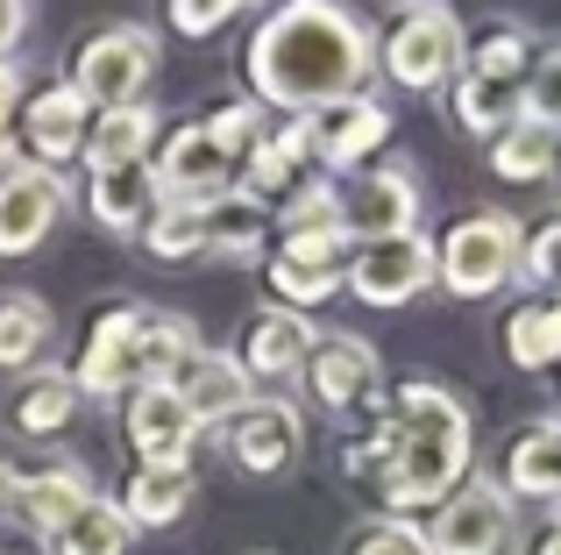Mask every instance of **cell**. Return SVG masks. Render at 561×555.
I'll use <instances>...</instances> for the list:
<instances>
[{"label": "cell", "instance_id": "cell-1", "mask_svg": "<svg viewBox=\"0 0 561 555\" xmlns=\"http://www.w3.org/2000/svg\"><path fill=\"white\" fill-rule=\"evenodd\" d=\"M242 71L256 86V107L285 114H320L334 100H356L377 71V36L356 8L342 0H277L263 29L249 36Z\"/></svg>", "mask_w": 561, "mask_h": 555}, {"label": "cell", "instance_id": "cell-2", "mask_svg": "<svg viewBox=\"0 0 561 555\" xmlns=\"http://www.w3.org/2000/svg\"><path fill=\"white\" fill-rule=\"evenodd\" d=\"M469 406L455 399L448 385H426V377H405L391 392V414H383L377 442H363L356 471L377 477L383 506L391 513H420V506H440L469 485Z\"/></svg>", "mask_w": 561, "mask_h": 555}, {"label": "cell", "instance_id": "cell-3", "mask_svg": "<svg viewBox=\"0 0 561 555\" xmlns=\"http://www.w3.org/2000/svg\"><path fill=\"white\" fill-rule=\"evenodd\" d=\"M519 242H526V228L512 222L505 207L462 214V222L434 242V278L455 299H491V292L512 285V271H519Z\"/></svg>", "mask_w": 561, "mask_h": 555}, {"label": "cell", "instance_id": "cell-4", "mask_svg": "<svg viewBox=\"0 0 561 555\" xmlns=\"http://www.w3.org/2000/svg\"><path fill=\"white\" fill-rule=\"evenodd\" d=\"M462 22H455L448 0H426V8H405V22L383 36L377 65L391 86H405V93H440V86H455V71H462Z\"/></svg>", "mask_w": 561, "mask_h": 555}, {"label": "cell", "instance_id": "cell-5", "mask_svg": "<svg viewBox=\"0 0 561 555\" xmlns=\"http://www.w3.org/2000/svg\"><path fill=\"white\" fill-rule=\"evenodd\" d=\"M150 79H157V36L142 22H122V29H100V36L79 43L65 86L100 114V107H128V100H142Z\"/></svg>", "mask_w": 561, "mask_h": 555}, {"label": "cell", "instance_id": "cell-6", "mask_svg": "<svg viewBox=\"0 0 561 555\" xmlns=\"http://www.w3.org/2000/svg\"><path fill=\"white\" fill-rule=\"evenodd\" d=\"M342 285L363 306H412L434 285V236H383V242H348V271Z\"/></svg>", "mask_w": 561, "mask_h": 555}, {"label": "cell", "instance_id": "cell-7", "mask_svg": "<svg viewBox=\"0 0 561 555\" xmlns=\"http://www.w3.org/2000/svg\"><path fill=\"white\" fill-rule=\"evenodd\" d=\"M426 534V555H505L519 520H512V499L497 491V477H469L455 499L434 506V528Z\"/></svg>", "mask_w": 561, "mask_h": 555}, {"label": "cell", "instance_id": "cell-8", "mask_svg": "<svg viewBox=\"0 0 561 555\" xmlns=\"http://www.w3.org/2000/svg\"><path fill=\"white\" fill-rule=\"evenodd\" d=\"M142 320H150V306L136 299H114L93 314V328H85V349L79 363H71V385H79V399H128L136 392V342H142Z\"/></svg>", "mask_w": 561, "mask_h": 555}, {"label": "cell", "instance_id": "cell-9", "mask_svg": "<svg viewBox=\"0 0 561 555\" xmlns=\"http://www.w3.org/2000/svg\"><path fill=\"white\" fill-rule=\"evenodd\" d=\"M342 271H348V236L342 228H299V236H277L271 292H277V306L306 314V306H320V299L342 292Z\"/></svg>", "mask_w": 561, "mask_h": 555}, {"label": "cell", "instance_id": "cell-10", "mask_svg": "<svg viewBox=\"0 0 561 555\" xmlns=\"http://www.w3.org/2000/svg\"><path fill=\"white\" fill-rule=\"evenodd\" d=\"M306 136H313L320 179H334V171H370V157L391 143V107H383V100H370V93L334 100V107L306 114Z\"/></svg>", "mask_w": 561, "mask_h": 555}, {"label": "cell", "instance_id": "cell-11", "mask_svg": "<svg viewBox=\"0 0 561 555\" xmlns=\"http://www.w3.org/2000/svg\"><path fill=\"white\" fill-rule=\"evenodd\" d=\"M65 207H71V193H65L57 171L28 165V157H22V165H8V171H0V257L43 250Z\"/></svg>", "mask_w": 561, "mask_h": 555}, {"label": "cell", "instance_id": "cell-12", "mask_svg": "<svg viewBox=\"0 0 561 555\" xmlns=\"http://www.w3.org/2000/svg\"><path fill=\"white\" fill-rule=\"evenodd\" d=\"M192 442H199V420L185 414V399L171 385L128 392V449H136L142 471H192Z\"/></svg>", "mask_w": 561, "mask_h": 555}, {"label": "cell", "instance_id": "cell-13", "mask_svg": "<svg viewBox=\"0 0 561 555\" xmlns=\"http://www.w3.org/2000/svg\"><path fill=\"white\" fill-rule=\"evenodd\" d=\"M299 442H306V420L291 399H249L242 414L228 420V456L242 463L249 477H285L299 463Z\"/></svg>", "mask_w": 561, "mask_h": 555}, {"label": "cell", "instance_id": "cell-14", "mask_svg": "<svg viewBox=\"0 0 561 555\" xmlns=\"http://www.w3.org/2000/svg\"><path fill=\"white\" fill-rule=\"evenodd\" d=\"M420 228V179L405 165H377L356 179V193L342 200V236L348 242H383Z\"/></svg>", "mask_w": 561, "mask_h": 555}, {"label": "cell", "instance_id": "cell-15", "mask_svg": "<svg viewBox=\"0 0 561 555\" xmlns=\"http://www.w3.org/2000/svg\"><path fill=\"white\" fill-rule=\"evenodd\" d=\"M299 377H306V392H313V406L348 414V406H363L377 392V349L363 342V335H313Z\"/></svg>", "mask_w": 561, "mask_h": 555}, {"label": "cell", "instance_id": "cell-16", "mask_svg": "<svg viewBox=\"0 0 561 555\" xmlns=\"http://www.w3.org/2000/svg\"><path fill=\"white\" fill-rule=\"evenodd\" d=\"M14 122H22V136H14V143H22V157H28V165L57 171L65 157H79V143H85V122H93V107H85V100L71 93L65 79H57V86H43V93H28Z\"/></svg>", "mask_w": 561, "mask_h": 555}, {"label": "cell", "instance_id": "cell-17", "mask_svg": "<svg viewBox=\"0 0 561 555\" xmlns=\"http://www.w3.org/2000/svg\"><path fill=\"white\" fill-rule=\"evenodd\" d=\"M85 499H93V477H85V463H71V456L43 463V471H14V491H8V506L22 513V528L43 534V542H50Z\"/></svg>", "mask_w": 561, "mask_h": 555}, {"label": "cell", "instance_id": "cell-18", "mask_svg": "<svg viewBox=\"0 0 561 555\" xmlns=\"http://www.w3.org/2000/svg\"><path fill=\"white\" fill-rule=\"evenodd\" d=\"M150 179H157V200H220L234 185V171L214 157L199 122H185L164 136V150H150Z\"/></svg>", "mask_w": 561, "mask_h": 555}, {"label": "cell", "instance_id": "cell-19", "mask_svg": "<svg viewBox=\"0 0 561 555\" xmlns=\"http://www.w3.org/2000/svg\"><path fill=\"white\" fill-rule=\"evenodd\" d=\"M185 399V414L199 420V428H228L234 414H242L249 399H256V385H249V371L228 356V349H192V363L179 371V385H171Z\"/></svg>", "mask_w": 561, "mask_h": 555}, {"label": "cell", "instance_id": "cell-20", "mask_svg": "<svg viewBox=\"0 0 561 555\" xmlns=\"http://www.w3.org/2000/svg\"><path fill=\"white\" fill-rule=\"evenodd\" d=\"M306 349H313V320L291 314V306H263L256 320H249L242 349H234V363L249 371V385L256 377H299Z\"/></svg>", "mask_w": 561, "mask_h": 555}, {"label": "cell", "instance_id": "cell-21", "mask_svg": "<svg viewBox=\"0 0 561 555\" xmlns=\"http://www.w3.org/2000/svg\"><path fill=\"white\" fill-rule=\"evenodd\" d=\"M157 150V107L150 100H128V107H100L93 122H85V171H114V165H150Z\"/></svg>", "mask_w": 561, "mask_h": 555}, {"label": "cell", "instance_id": "cell-22", "mask_svg": "<svg viewBox=\"0 0 561 555\" xmlns=\"http://www.w3.org/2000/svg\"><path fill=\"white\" fill-rule=\"evenodd\" d=\"M157 207V179L150 165H114V171H93L85 179V214H93L107 236H136Z\"/></svg>", "mask_w": 561, "mask_h": 555}, {"label": "cell", "instance_id": "cell-23", "mask_svg": "<svg viewBox=\"0 0 561 555\" xmlns=\"http://www.w3.org/2000/svg\"><path fill=\"white\" fill-rule=\"evenodd\" d=\"M561 491V420H526L505 449V499H554Z\"/></svg>", "mask_w": 561, "mask_h": 555}, {"label": "cell", "instance_id": "cell-24", "mask_svg": "<svg viewBox=\"0 0 561 555\" xmlns=\"http://www.w3.org/2000/svg\"><path fill=\"white\" fill-rule=\"evenodd\" d=\"M79 385H71V371H50L43 363L36 377H22V392H14V406H8V420H14V434H28V442H50V434H65L71 420H79Z\"/></svg>", "mask_w": 561, "mask_h": 555}, {"label": "cell", "instance_id": "cell-25", "mask_svg": "<svg viewBox=\"0 0 561 555\" xmlns=\"http://www.w3.org/2000/svg\"><path fill=\"white\" fill-rule=\"evenodd\" d=\"M526 71H534V36L519 22H491L477 43L462 50V79L491 86V93H519Z\"/></svg>", "mask_w": 561, "mask_h": 555}, {"label": "cell", "instance_id": "cell-26", "mask_svg": "<svg viewBox=\"0 0 561 555\" xmlns=\"http://www.w3.org/2000/svg\"><path fill=\"white\" fill-rule=\"evenodd\" d=\"M554 165H561V136L548 122H534V114H512L491 136V171L505 185H534V179H548Z\"/></svg>", "mask_w": 561, "mask_h": 555}, {"label": "cell", "instance_id": "cell-27", "mask_svg": "<svg viewBox=\"0 0 561 555\" xmlns=\"http://www.w3.org/2000/svg\"><path fill=\"white\" fill-rule=\"evenodd\" d=\"M206 250L214 257H234V264H249V257H263V242H271V207L263 200H249V193H220V200H206Z\"/></svg>", "mask_w": 561, "mask_h": 555}, {"label": "cell", "instance_id": "cell-28", "mask_svg": "<svg viewBox=\"0 0 561 555\" xmlns=\"http://www.w3.org/2000/svg\"><path fill=\"white\" fill-rule=\"evenodd\" d=\"M114 506H122L128 528H179L185 506H192V471H142L136 463V477L122 485Z\"/></svg>", "mask_w": 561, "mask_h": 555}, {"label": "cell", "instance_id": "cell-29", "mask_svg": "<svg viewBox=\"0 0 561 555\" xmlns=\"http://www.w3.org/2000/svg\"><path fill=\"white\" fill-rule=\"evenodd\" d=\"M206 200H157L150 222L136 228L142 250L157 257V264H192V257H206Z\"/></svg>", "mask_w": 561, "mask_h": 555}, {"label": "cell", "instance_id": "cell-30", "mask_svg": "<svg viewBox=\"0 0 561 555\" xmlns=\"http://www.w3.org/2000/svg\"><path fill=\"white\" fill-rule=\"evenodd\" d=\"M192 349H199V335H192L185 314H150L142 320V342H136V385H179Z\"/></svg>", "mask_w": 561, "mask_h": 555}, {"label": "cell", "instance_id": "cell-31", "mask_svg": "<svg viewBox=\"0 0 561 555\" xmlns=\"http://www.w3.org/2000/svg\"><path fill=\"white\" fill-rule=\"evenodd\" d=\"M50 349V306L36 292H0V371H36Z\"/></svg>", "mask_w": 561, "mask_h": 555}, {"label": "cell", "instance_id": "cell-32", "mask_svg": "<svg viewBox=\"0 0 561 555\" xmlns=\"http://www.w3.org/2000/svg\"><path fill=\"white\" fill-rule=\"evenodd\" d=\"M128 542H136V528H128L122 506L100 499V491L65 520V528L50 534V548H57V555H128Z\"/></svg>", "mask_w": 561, "mask_h": 555}, {"label": "cell", "instance_id": "cell-33", "mask_svg": "<svg viewBox=\"0 0 561 555\" xmlns=\"http://www.w3.org/2000/svg\"><path fill=\"white\" fill-rule=\"evenodd\" d=\"M505 356L519 363V371H548L561 363V299L554 306H519V314L505 320Z\"/></svg>", "mask_w": 561, "mask_h": 555}, {"label": "cell", "instance_id": "cell-34", "mask_svg": "<svg viewBox=\"0 0 561 555\" xmlns=\"http://www.w3.org/2000/svg\"><path fill=\"white\" fill-rule=\"evenodd\" d=\"M199 136L214 143V157L234 171V165H242V157L263 143V136H271V114H263L256 100H228V107H214V114L199 122Z\"/></svg>", "mask_w": 561, "mask_h": 555}, {"label": "cell", "instance_id": "cell-35", "mask_svg": "<svg viewBox=\"0 0 561 555\" xmlns=\"http://www.w3.org/2000/svg\"><path fill=\"white\" fill-rule=\"evenodd\" d=\"M271 222L285 228V236H299V228H342V193H334V179L306 171V179L271 207Z\"/></svg>", "mask_w": 561, "mask_h": 555}, {"label": "cell", "instance_id": "cell-36", "mask_svg": "<svg viewBox=\"0 0 561 555\" xmlns=\"http://www.w3.org/2000/svg\"><path fill=\"white\" fill-rule=\"evenodd\" d=\"M455 122L469 128V136H483L491 143L497 128L512 122V114H519V93H491V86H477V79H462V71H455Z\"/></svg>", "mask_w": 561, "mask_h": 555}, {"label": "cell", "instance_id": "cell-37", "mask_svg": "<svg viewBox=\"0 0 561 555\" xmlns=\"http://www.w3.org/2000/svg\"><path fill=\"white\" fill-rule=\"evenodd\" d=\"M519 114H534V122H548L561 136V43L534 57V71H526V86H519Z\"/></svg>", "mask_w": 561, "mask_h": 555}, {"label": "cell", "instance_id": "cell-38", "mask_svg": "<svg viewBox=\"0 0 561 555\" xmlns=\"http://www.w3.org/2000/svg\"><path fill=\"white\" fill-rule=\"evenodd\" d=\"M519 271L534 278V285H561V214H548V222L519 242Z\"/></svg>", "mask_w": 561, "mask_h": 555}, {"label": "cell", "instance_id": "cell-39", "mask_svg": "<svg viewBox=\"0 0 561 555\" xmlns=\"http://www.w3.org/2000/svg\"><path fill=\"white\" fill-rule=\"evenodd\" d=\"M348 555H426V534L412 520H370V528L348 542Z\"/></svg>", "mask_w": 561, "mask_h": 555}, {"label": "cell", "instance_id": "cell-40", "mask_svg": "<svg viewBox=\"0 0 561 555\" xmlns=\"http://www.w3.org/2000/svg\"><path fill=\"white\" fill-rule=\"evenodd\" d=\"M14 114H22V71L0 65V171L22 165V143H14Z\"/></svg>", "mask_w": 561, "mask_h": 555}, {"label": "cell", "instance_id": "cell-41", "mask_svg": "<svg viewBox=\"0 0 561 555\" xmlns=\"http://www.w3.org/2000/svg\"><path fill=\"white\" fill-rule=\"evenodd\" d=\"M228 14H234V0H171V29L179 36H214Z\"/></svg>", "mask_w": 561, "mask_h": 555}, {"label": "cell", "instance_id": "cell-42", "mask_svg": "<svg viewBox=\"0 0 561 555\" xmlns=\"http://www.w3.org/2000/svg\"><path fill=\"white\" fill-rule=\"evenodd\" d=\"M28 8L36 0H0V65H14V43L28 36Z\"/></svg>", "mask_w": 561, "mask_h": 555}, {"label": "cell", "instance_id": "cell-43", "mask_svg": "<svg viewBox=\"0 0 561 555\" xmlns=\"http://www.w3.org/2000/svg\"><path fill=\"white\" fill-rule=\"evenodd\" d=\"M526 555H561V520H554V528H548V534H540V542H534V548H526Z\"/></svg>", "mask_w": 561, "mask_h": 555}, {"label": "cell", "instance_id": "cell-44", "mask_svg": "<svg viewBox=\"0 0 561 555\" xmlns=\"http://www.w3.org/2000/svg\"><path fill=\"white\" fill-rule=\"evenodd\" d=\"M8 491H14V471H8V456H0V513H8Z\"/></svg>", "mask_w": 561, "mask_h": 555}, {"label": "cell", "instance_id": "cell-45", "mask_svg": "<svg viewBox=\"0 0 561 555\" xmlns=\"http://www.w3.org/2000/svg\"><path fill=\"white\" fill-rule=\"evenodd\" d=\"M234 8H271V0H234Z\"/></svg>", "mask_w": 561, "mask_h": 555}, {"label": "cell", "instance_id": "cell-46", "mask_svg": "<svg viewBox=\"0 0 561 555\" xmlns=\"http://www.w3.org/2000/svg\"><path fill=\"white\" fill-rule=\"evenodd\" d=\"M405 8H426V0H405Z\"/></svg>", "mask_w": 561, "mask_h": 555}]
</instances>
